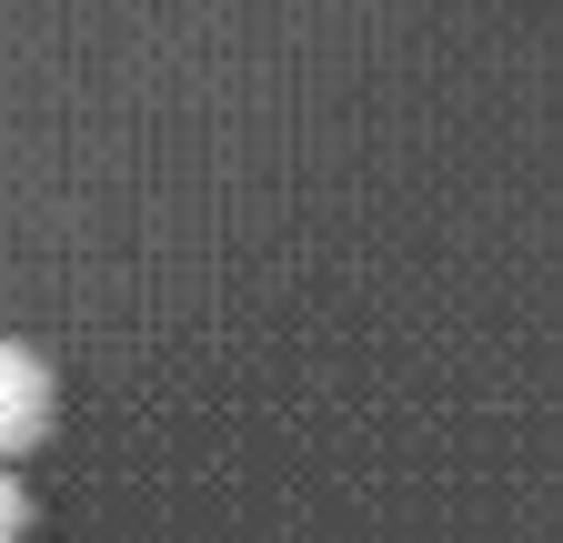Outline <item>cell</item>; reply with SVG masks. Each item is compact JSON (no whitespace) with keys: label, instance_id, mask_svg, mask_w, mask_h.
I'll return each instance as SVG.
<instances>
[{"label":"cell","instance_id":"1","mask_svg":"<svg viewBox=\"0 0 563 543\" xmlns=\"http://www.w3.org/2000/svg\"><path fill=\"white\" fill-rule=\"evenodd\" d=\"M51 363L41 353H21V343H0V463L11 453H31L41 433H51Z\"/></svg>","mask_w":563,"mask_h":543},{"label":"cell","instance_id":"2","mask_svg":"<svg viewBox=\"0 0 563 543\" xmlns=\"http://www.w3.org/2000/svg\"><path fill=\"white\" fill-rule=\"evenodd\" d=\"M21 523H31V503H21V484L0 473V543H21Z\"/></svg>","mask_w":563,"mask_h":543}]
</instances>
